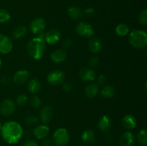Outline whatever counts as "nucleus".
I'll list each match as a JSON object with an SVG mask.
<instances>
[{
    "label": "nucleus",
    "instance_id": "nucleus-1",
    "mask_svg": "<svg viewBox=\"0 0 147 146\" xmlns=\"http://www.w3.org/2000/svg\"><path fill=\"white\" fill-rule=\"evenodd\" d=\"M1 136L6 143L9 144H15L20 140L23 135L22 126L14 121H8L1 126Z\"/></svg>",
    "mask_w": 147,
    "mask_h": 146
},
{
    "label": "nucleus",
    "instance_id": "nucleus-2",
    "mask_svg": "<svg viewBox=\"0 0 147 146\" xmlns=\"http://www.w3.org/2000/svg\"><path fill=\"white\" fill-rule=\"evenodd\" d=\"M45 41L42 35L32 39L27 45V51L29 56L33 60H40L42 58L45 50Z\"/></svg>",
    "mask_w": 147,
    "mask_h": 146
},
{
    "label": "nucleus",
    "instance_id": "nucleus-3",
    "mask_svg": "<svg viewBox=\"0 0 147 146\" xmlns=\"http://www.w3.org/2000/svg\"><path fill=\"white\" fill-rule=\"evenodd\" d=\"M129 41L131 45L134 48H143V47H146L147 44L146 33L142 30H133L129 34Z\"/></svg>",
    "mask_w": 147,
    "mask_h": 146
},
{
    "label": "nucleus",
    "instance_id": "nucleus-4",
    "mask_svg": "<svg viewBox=\"0 0 147 146\" xmlns=\"http://www.w3.org/2000/svg\"><path fill=\"white\" fill-rule=\"evenodd\" d=\"M70 140V136L65 128H59L53 135V142L57 146H65Z\"/></svg>",
    "mask_w": 147,
    "mask_h": 146
},
{
    "label": "nucleus",
    "instance_id": "nucleus-5",
    "mask_svg": "<svg viewBox=\"0 0 147 146\" xmlns=\"http://www.w3.org/2000/svg\"><path fill=\"white\" fill-rule=\"evenodd\" d=\"M76 31L78 35L83 37H91L94 34V29L89 23L81 21L76 27Z\"/></svg>",
    "mask_w": 147,
    "mask_h": 146
},
{
    "label": "nucleus",
    "instance_id": "nucleus-6",
    "mask_svg": "<svg viewBox=\"0 0 147 146\" xmlns=\"http://www.w3.org/2000/svg\"><path fill=\"white\" fill-rule=\"evenodd\" d=\"M65 75L61 70H53L47 75V82L52 85H58L65 81Z\"/></svg>",
    "mask_w": 147,
    "mask_h": 146
},
{
    "label": "nucleus",
    "instance_id": "nucleus-7",
    "mask_svg": "<svg viewBox=\"0 0 147 146\" xmlns=\"http://www.w3.org/2000/svg\"><path fill=\"white\" fill-rule=\"evenodd\" d=\"M46 27V22L44 19L35 18L31 21L30 24V29L34 34H40L42 33Z\"/></svg>",
    "mask_w": 147,
    "mask_h": 146
},
{
    "label": "nucleus",
    "instance_id": "nucleus-8",
    "mask_svg": "<svg viewBox=\"0 0 147 146\" xmlns=\"http://www.w3.org/2000/svg\"><path fill=\"white\" fill-rule=\"evenodd\" d=\"M15 111V103L10 99H6L0 105V113L4 116L11 115Z\"/></svg>",
    "mask_w": 147,
    "mask_h": 146
},
{
    "label": "nucleus",
    "instance_id": "nucleus-9",
    "mask_svg": "<svg viewBox=\"0 0 147 146\" xmlns=\"http://www.w3.org/2000/svg\"><path fill=\"white\" fill-rule=\"evenodd\" d=\"M13 48V42L7 35L0 34V53L8 54Z\"/></svg>",
    "mask_w": 147,
    "mask_h": 146
},
{
    "label": "nucleus",
    "instance_id": "nucleus-10",
    "mask_svg": "<svg viewBox=\"0 0 147 146\" xmlns=\"http://www.w3.org/2000/svg\"><path fill=\"white\" fill-rule=\"evenodd\" d=\"M60 38H61L60 31L57 29H55L47 31L44 36L45 41L49 44H54L58 42Z\"/></svg>",
    "mask_w": 147,
    "mask_h": 146
},
{
    "label": "nucleus",
    "instance_id": "nucleus-11",
    "mask_svg": "<svg viewBox=\"0 0 147 146\" xmlns=\"http://www.w3.org/2000/svg\"><path fill=\"white\" fill-rule=\"evenodd\" d=\"M136 142V137L132 133L126 131L123 133L119 139V146H134Z\"/></svg>",
    "mask_w": 147,
    "mask_h": 146
},
{
    "label": "nucleus",
    "instance_id": "nucleus-12",
    "mask_svg": "<svg viewBox=\"0 0 147 146\" xmlns=\"http://www.w3.org/2000/svg\"><path fill=\"white\" fill-rule=\"evenodd\" d=\"M50 133V128L46 125H39L34 127L33 135L38 140H43L48 136Z\"/></svg>",
    "mask_w": 147,
    "mask_h": 146
},
{
    "label": "nucleus",
    "instance_id": "nucleus-13",
    "mask_svg": "<svg viewBox=\"0 0 147 146\" xmlns=\"http://www.w3.org/2000/svg\"><path fill=\"white\" fill-rule=\"evenodd\" d=\"M53 116V110L51 106L46 105L42 108L40 113V119L43 124H47L51 121Z\"/></svg>",
    "mask_w": 147,
    "mask_h": 146
},
{
    "label": "nucleus",
    "instance_id": "nucleus-14",
    "mask_svg": "<svg viewBox=\"0 0 147 146\" xmlns=\"http://www.w3.org/2000/svg\"><path fill=\"white\" fill-rule=\"evenodd\" d=\"M30 77L29 72L26 70H18L13 77V81L17 84H23L27 82Z\"/></svg>",
    "mask_w": 147,
    "mask_h": 146
},
{
    "label": "nucleus",
    "instance_id": "nucleus-15",
    "mask_svg": "<svg viewBox=\"0 0 147 146\" xmlns=\"http://www.w3.org/2000/svg\"><path fill=\"white\" fill-rule=\"evenodd\" d=\"M112 126V120L109 115H103L99 119L98 127L102 132L107 133L111 130Z\"/></svg>",
    "mask_w": 147,
    "mask_h": 146
},
{
    "label": "nucleus",
    "instance_id": "nucleus-16",
    "mask_svg": "<svg viewBox=\"0 0 147 146\" xmlns=\"http://www.w3.org/2000/svg\"><path fill=\"white\" fill-rule=\"evenodd\" d=\"M79 75L84 82H93L96 79V73L92 69L88 67L82 68L79 72Z\"/></svg>",
    "mask_w": 147,
    "mask_h": 146
},
{
    "label": "nucleus",
    "instance_id": "nucleus-17",
    "mask_svg": "<svg viewBox=\"0 0 147 146\" xmlns=\"http://www.w3.org/2000/svg\"><path fill=\"white\" fill-rule=\"evenodd\" d=\"M103 48V43L101 40L96 37L90 39L88 41V49L90 52L93 54L100 52Z\"/></svg>",
    "mask_w": 147,
    "mask_h": 146
},
{
    "label": "nucleus",
    "instance_id": "nucleus-18",
    "mask_svg": "<svg viewBox=\"0 0 147 146\" xmlns=\"http://www.w3.org/2000/svg\"><path fill=\"white\" fill-rule=\"evenodd\" d=\"M122 125L126 130H133L136 126V119L130 114L126 115L122 119Z\"/></svg>",
    "mask_w": 147,
    "mask_h": 146
},
{
    "label": "nucleus",
    "instance_id": "nucleus-19",
    "mask_svg": "<svg viewBox=\"0 0 147 146\" xmlns=\"http://www.w3.org/2000/svg\"><path fill=\"white\" fill-rule=\"evenodd\" d=\"M67 58V53L64 50H57L50 54V59L55 63L63 62Z\"/></svg>",
    "mask_w": 147,
    "mask_h": 146
},
{
    "label": "nucleus",
    "instance_id": "nucleus-20",
    "mask_svg": "<svg viewBox=\"0 0 147 146\" xmlns=\"http://www.w3.org/2000/svg\"><path fill=\"white\" fill-rule=\"evenodd\" d=\"M98 85L97 84H95V83L89 84L85 89V94L88 98H94L98 94Z\"/></svg>",
    "mask_w": 147,
    "mask_h": 146
},
{
    "label": "nucleus",
    "instance_id": "nucleus-21",
    "mask_svg": "<svg viewBox=\"0 0 147 146\" xmlns=\"http://www.w3.org/2000/svg\"><path fill=\"white\" fill-rule=\"evenodd\" d=\"M67 14L70 19L73 20H78L83 17V11L80 8L75 6L70 7L67 9Z\"/></svg>",
    "mask_w": 147,
    "mask_h": 146
},
{
    "label": "nucleus",
    "instance_id": "nucleus-22",
    "mask_svg": "<svg viewBox=\"0 0 147 146\" xmlns=\"http://www.w3.org/2000/svg\"><path fill=\"white\" fill-rule=\"evenodd\" d=\"M27 89L32 94H37L41 90V83L37 79H32L30 80L27 84Z\"/></svg>",
    "mask_w": 147,
    "mask_h": 146
},
{
    "label": "nucleus",
    "instance_id": "nucleus-23",
    "mask_svg": "<svg viewBox=\"0 0 147 146\" xmlns=\"http://www.w3.org/2000/svg\"><path fill=\"white\" fill-rule=\"evenodd\" d=\"M27 33V27L23 25H19L16 27L12 31V37L15 40H20L25 37Z\"/></svg>",
    "mask_w": 147,
    "mask_h": 146
},
{
    "label": "nucleus",
    "instance_id": "nucleus-24",
    "mask_svg": "<svg viewBox=\"0 0 147 146\" xmlns=\"http://www.w3.org/2000/svg\"><path fill=\"white\" fill-rule=\"evenodd\" d=\"M81 139L83 143L86 144H91L96 140V135L93 130H86L82 134Z\"/></svg>",
    "mask_w": 147,
    "mask_h": 146
},
{
    "label": "nucleus",
    "instance_id": "nucleus-25",
    "mask_svg": "<svg viewBox=\"0 0 147 146\" xmlns=\"http://www.w3.org/2000/svg\"><path fill=\"white\" fill-rule=\"evenodd\" d=\"M102 97L106 99L111 98L115 94V89L111 85H106L101 90Z\"/></svg>",
    "mask_w": 147,
    "mask_h": 146
},
{
    "label": "nucleus",
    "instance_id": "nucleus-26",
    "mask_svg": "<svg viewBox=\"0 0 147 146\" xmlns=\"http://www.w3.org/2000/svg\"><path fill=\"white\" fill-rule=\"evenodd\" d=\"M115 31H116L117 35L120 36V37H124L129 33V27L127 24L121 23V24L117 25Z\"/></svg>",
    "mask_w": 147,
    "mask_h": 146
},
{
    "label": "nucleus",
    "instance_id": "nucleus-27",
    "mask_svg": "<svg viewBox=\"0 0 147 146\" xmlns=\"http://www.w3.org/2000/svg\"><path fill=\"white\" fill-rule=\"evenodd\" d=\"M137 140L141 145H146L147 144V132L146 130H142L138 133Z\"/></svg>",
    "mask_w": 147,
    "mask_h": 146
},
{
    "label": "nucleus",
    "instance_id": "nucleus-28",
    "mask_svg": "<svg viewBox=\"0 0 147 146\" xmlns=\"http://www.w3.org/2000/svg\"><path fill=\"white\" fill-rule=\"evenodd\" d=\"M11 18L9 12L4 9H0V24L7 23Z\"/></svg>",
    "mask_w": 147,
    "mask_h": 146
},
{
    "label": "nucleus",
    "instance_id": "nucleus-29",
    "mask_svg": "<svg viewBox=\"0 0 147 146\" xmlns=\"http://www.w3.org/2000/svg\"><path fill=\"white\" fill-rule=\"evenodd\" d=\"M41 100H40V97H37V96H34V97H32L31 100H30V104H31L32 107L34 109L40 108V106H41Z\"/></svg>",
    "mask_w": 147,
    "mask_h": 146
},
{
    "label": "nucleus",
    "instance_id": "nucleus-30",
    "mask_svg": "<svg viewBox=\"0 0 147 146\" xmlns=\"http://www.w3.org/2000/svg\"><path fill=\"white\" fill-rule=\"evenodd\" d=\"M27 97L25 94H20L16 98V104L18 106H24L27 104Z\"/></svg>",
    "mask_w": 147,
    "mask_h": 146
},
{
    "label": "nucleus",
    "instance_id": "nucleus-31",
    "mask_svg": "<svg viewBox=\"0 0 147 146\" xmlns=\"http://www.w3.org/2000/svg\"><path fill=\"white\" fill-rule=\"evenodd\" d=\"M139 21L142 25L146 26L147 24V11L146 9L142 10L139 14Z\"/></svg>",
    "mask_w": 147,
    "mask_h": 146
},
{
    "label": "nucleus",
    "instance_id": "nucleus-32",
    "mask_svg": "<svg viewBox=\"0 0 147 146\" xmlns=\"http://www.w3.org/2000/svg\"><path fill=\"white\" fill-rule=\"evenodd\" d=\"M25 123L30 126L36 125L38 124V118L34 115H30L26 117Z\"/></svg>",
    "mask_w": 147,
    "mask_h": 146
},
{
    "label": "nucleus",
    "instance_id": "nucleus-33",
    "mask_svg": "<svg viewBox=\"0 0 147 146\" xmlns=\"http://www.w3.org/2000/svg\"><path fill=\"white\" fill-rule=\"evenodd\" d=\"M99 62V58L97 56L93 55L88 59V64L90 67H96Z\"/></svg>",
    "mask_w": 147,
    "mask_h": 146
},
{
    "label": "nucleus",
    "instance_id": "nucleus-34",
    "mask_svg": "<svg viewBox=\"0 0 147 146\" xmlns=\"http://www.w3.org/2000/svg\"><path fill=\"white\" fill-rule=\"evenodd\" d=\"M107 82V77L104 74H101L99 76L97 79V84L98 85L103 86L105 85Z\"/></svg>",
    "mask_w": 147,
    "mask_h": 146
},
{
    "label": "nucleus",
    "instance_id": "nucleus-35",
    "mask_svg": "<svg viewBox=\"0 0 147 146\" xmlns=\"http://www.w3.org/2000/svg\"><path fill=\"white\" fill-rule=\"evenodd\" d=\"M73 42L70 38H66L63 42V47L65 49H69L73 46Z\"/></svg>",
    "mask_w": 147,
    "mask_h": 146
},
{
    "label": "nucleus",
    "instance_id": "nucleus-36",
    "mask_svg": "<svg viewBox=\"0 0 147 146\" xmlns=\"http://www.w3.org/2000/svg\"><path fill=\"white\" fill-rule=\"evenodd\" d=\"M22 146H38L37 142L34 140H28L24 142Z\"/></svg>",
    "mask_w": 147,
    "mask_h": 146
},
{
    "label": "nucleus",
    "instance_id": "nucleus-37",
    "mask_svg": "<svg viewBox=\"0 0 147 146\" xmlns=\"http://www.w3.org/2000/svg\"><path fill=\"white\" fill-rule=\"evenodd\" d=\"M41 145L42 146H52V145H53V140L46 137V138L43 139Z\"/></svg>",
    "mask_w": 147,
    "mask_h": 146
},
{
    "label": "nucleus",
    "instance_id": "nucleus-38",
    "mask_svg": "<svg viewBox=\"0 0 147 146\" xmlns=\"http://www.w3.org/2000/svg\"><path fill=\"white\" fill-rule=\"evenodd\" d=\"M85 14L88 16H92L95 14V9L92 7H88L85 9Z\"/></svg>",
    "mask_w": 147,
    "mask_h": 146
},
{
    "label": "nucleus",
    "instance_id": "nucleus-39",
    "mask_svg": "<svg viewBox=\"0 0 147 146\" xmlns=\"http://www.w3.org/2000/svg\"><path fill=\"white\" fill-rule=\"evenodd\" d=\"M63 90L66 92H70L73 90V85L71 83L67 82L63 84Z\"/></svg>",
    "mask_w": 147,
    "mask_h": 146
},
{
    "label": "nucleus",
    "instance_id": "nucleus-40",
    "mask_svg": "<svg viewBox=\"0 0 147 146\" xmlns=\"http://www.w3.org/2000/svg\"><path fill=\"white\" fill-rule=\"evenodd\" d=\"M10 82H11V79H10V77H7V76H4L1 78V82L4 84H8Z\"/></svg>",
    "mask_w": 147,
    "mask_h": 146
},
{
    "label": "nucleus",
    "instance_id": "nucleus-41",
    "mask_svg": "<svg viewBox=\"0 0 147 146\" xmlns=\"http://www.w3.org/2000/svg\"><path fill=\"white\" fill-rule=\"evenodd\" d=\"M1 60L0 58V70H1Z\"/></svg>",
    "mask_w": 147,
    "mask_h": 146
},
{
    "label": "nucleus",
    "instance_id": "nucleus-42",
    "mask_svg": "<svg viewBox=\"0 0 147 146\" xmlns=\"http://www.w3.org/2000/svg\"><path fill=\"white\" fill-rule=\"evenodd\" d=\"M1 123H0V128H1Z\"/></svg>",
    "mask_w": 147,
    "mask_h": 146
}]
</instances>
